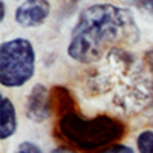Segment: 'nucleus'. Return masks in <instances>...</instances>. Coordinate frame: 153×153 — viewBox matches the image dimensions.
Wrapping results in <instances>:
<instances>
[{
  "instance_id": "nucleus-1",
  "label": "nucleus",
  "mask_w": 153,
  "mask_h": 153,
  "mask_svg": "<svg viewBox=\"0 0 153 153\" xmlns=\"http://www.w3.org/2000/svg\"><path fill=\"white\" fill-rule=\"evenodd\" d=\"M138 26L129 8L94 3L78 14L68 45V55L81 65L104 60L120 42H136Z\"/></svg>"
},
{
  "instance_id": "nucleus-2",
  "label": "nucleus",
  "mask_w": 153,
  "mask_h": 153,
  "mask_svg": "<svg viewBox=\"0 0 153 153\" xmlns=\"http://www.w3.org/2000/svg\"><path fill=\"white\" fill-rule=\"evenodd\" d=\"M104 61V75L100 80L107 84L106 89H117V103L120 101L121 106H126L127 109L130 106L144 104L153 87L141 61L120 46L112 49Z\"/></svg>"
},
{
  "instance_id": "nucleus-3",
  "label": "nucleus",
  "mask_w": 153,
  "mask_h": 153,
  "mask_svg": "<svg viewBox=\"0 0 153 153\" xmlns=\"http://www.w3.org/2000/svg\"><path fill=\"white\" fill-rule=\"evenodd\" d=\"M60 133L80 150H103L117 144L124 135V124L107 115L84 118L75 112H66L58 121Z\"/></svg>"
},
{
  "instance_id": "nucleus-4",
  "label": "nucleus",
  "mask_w": 153,
  "mask_h": 153,
  "mask_svg": "<svg viewBox=\"0 0 153 153\" xmlns=\"http://www.w3.org/2000/svg\"><path fill=\"white\" fill-rule=\"evenodd\" d=\"M35 74V49L31 40L16 37L0 45V84L22 87Z\"/></svg>"
},
{
  "instance_id": "nucleus-5",
  "label": "nucleus",
  "mask_w": 153,
  "mask_h": 153,
  "mask_svg": "<svg viewBox=\"0 0 153 153\" xmlns=\"http://www.w3.org/2000/svg\"><path fill=\"white\" fill-rule=\"evenodd\" d=\"M51 14V3L46 0H28L22 2L16 11L14 19L16 23L22 28H37L48 20Z\"/></svg>"
},
{
  "instance_id": "nucleus-6",
  "label": "nucleus",
  "mask_w": 153,
  "mask_h": 153,
  "mask_svg": "<svg viewBox=\"0 0 153 153\" xmlns=\"http://www.w3.org/2000/svg\"><path fill=\"white\" fill-rule=\"evenodd\" d=\"M26 117L34 123H43L51 115V106H49V92L48 87L43 84H35L26 98Z\"/></svg>"
},
{
  "instance_id": "nucleus-7",
  "label": "nucleus",
  "mask_w": 153,
  "mask_h": 153,
  "mask_svg": "<svg viewBox=\"0 0 153 153\" xmlns=\"http://www.w3.org/2000/svg\"><path fill=\"white\" fill-rule=\"evenodd\" d=\"M17 112L16 106L8 97L0 98V139H9L17 132Z\"/></svg>"
},
{
  "instance_id": "nucleus-8",
  "label": "nucleus",
  "mask_w": 153,
  "mask_h": 153,
  "mask_svg": "<svg viewBox=\"0 0 153 153\" xmlns=\"http://www.w3.org/2000/svg\"><path fill=\"white\" fill-rule=\"evenodd\" d=\"M138 153H153V129H146L136 136Z\"/></svg>"
},
{
  "instance_id": "nucleus-9",
  "label": "nucleus",
  "mask_w": 153,
  "mask_h": 153,
  "mask_svg": "<svg viewBox=\"0 0 153 153\" xmlns=\"http://www.w3.org/2000/svg\"><path fill=\"white\" fill-rule=\"evenodd\" d=\"M14 153H43V150L38 147L35 143L31 141H23L17 146V149L14 150Z\"/></svg>"
},
{
  "instance_id": "nucleus-10",
  "label": "nucleus",
  "mask_w": 153,
  "mask_h": 153,
  "mask_svg": "<svg viewBox=\"0 0 153 153\" xmlns=\"http://www.w3.org/2000/svg\"><path fill=\"white\" fill-rule=\"evenodd\" d=\"M97 153H135V150L130 147V146H127V144H121V143H117V144H113L110 147H106L103 150H100Z\"/></svg>"
},
{
  "instance_id": "nucleus-11",
  "label": "nucleus",
  "mask_w": 153,
  "mask_h": 153,
  "mask_svg": "<svg viewBox=\"0 0 153 153\" xmlns=\"http://www.w3.org/2000/svg\"><path fill=\"white\" fill-rule=\"evenodd\" d=\"M144 63H146V66L149 68V71L153 75V49L147 51V52L144 54Z\"/></svg>"
},
{
  "instance_id": "nucleus-12",
  "label": "nucleus",
  "mask_w": 153,
  "mask_h": 153,
  "mask_svg": "<svg viewBox=\"0 0 153 153\" xmlns=\"http://www.w3.org/2000/svg\"><path fill=\"white\" fill-rule=\"evenodd\" d=\"M139 8H143V9H147L149 12H152L153 14V2H141V3H138Z\"/></svg>"
},
{
  "instance_id": "nucleus-13",
  "label": "nucleus",
  "mask_w": 153,
  "mask_h": 153,
  "mask_svg": "<svg viewBox=\"0 0 153 153\" xmlns=\"http://www.w3.org/2000/svg\"><path fill=\"white\" fill-rule=\"evenodd\" d=\"M51 153H75V152H72L69 149H65V147H58V149H54Z\"/></svg>"
},
{
  "instance_id": "nucleus-14",
  "label": "nucleus",
  "mask_w": 153,
  "mask_h": 153,
  "mask_svg": "<svg viewBox=\"0 0 153 153\" xmlns=\"http://www.w3.org/2000/svg\"><path fill=\"white\" fill-rule=\"evenodd\" d=\"M0 6H2V16H0V22L5 20V2H0Z\"/></svg>"
}]
</instances>
